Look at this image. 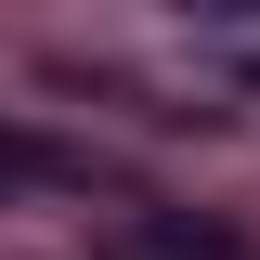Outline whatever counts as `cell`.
<instances>
[{
    "label": "cell",
    "instance_id": "1",
    "mask_svg": "<svg viewBox=\"0 0 260 260\" xmlns=\"http://www.w3.org/2000/svg\"><path fill=\"white\" fill-rule=\"evenodd\" d=\"M91 260H260V247H234V234H221V221H195V208L117 195V221L91 234Z\"/></svg>",
    "mask_w": 260,
    "mask_h": 260
},
{
    "label": "cell",
    "instance_id": "2",
    "mask_svg": "<svg viewBox=\"0 0 260 260\" xmlns=\"http://www.w3.org/2000/svg\"><path fill=\"white\" fill-rule=\"evenodd\" d=\"M39 195H117L78 143H52V130H13L0 117V208H39Z\"/></svg>",
    "mask_w": 260,
    "mask_h": 260
},
{
    "label": "cell",
    "instance_id": "3",
    "mask_svg": "<svg viewBox=\"0 0 260 260\" xmlns=\"http://www.w3.org/2000/svg\"><path fill=\"white\" fill-rule=\"evenodd\" d=\"M195 65H221L260 91V13H195Z\"/></svg>",
    "mask_w": 260,
    "mask_h": 260
}]
</instances>
